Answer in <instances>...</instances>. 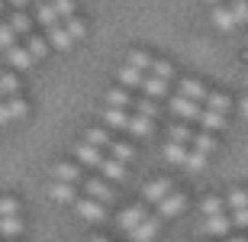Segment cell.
I'll return each instance as SVG.
<instances>
[{"label": "cell", "instance_id": "1", "mask_svg": "<svg viewBox=\"0 0 248 242\" xmlns=\"http://www.w3.org/2000/svg\"><path fill=\"white\" fill-rule=\"evenodd\" d=\"M81 187H84V194H87V197L100 200V204H107V207L116 204V184H110L103 175H93V171H91V175L84 177Z\"/></svg>", "mask_w": 248, "mask_h": 242}, {"label": "cell", "instance_id": "2", "mask_svg": "<svg viewBox=\"0 0 248 242\" xmlns=\"http://www.w3.org/2000/svg\"><path fill=\"white\" fill-rule=\"evenodd\" d=\"M74 161L81 168H87V171H100V165L107 161V152L103 149H97V145H91L87 139H81V142H74Z\"/></svg>", "mask_w": 248, "mask_h": 242}, {"label": "cell", "instance_id": "3", "mask_svg": "<svg viewBox=\"0 0 248 242\" xmlns=\"http://www.w3.org/2000/svg\"><path fill=\"white\" fill-rule=\"evenodd\" d=\"M200 233L206 239H229L235 233L232 226V216L229 213H219V216H200Z\"/></svg>", "mask_w": 248, "mask_h": 242}, {"label": "cell", "instance_id": "4", "mask_svg": "<svg viewBox=\"0 0 248 242\" xmlns=\"http://www.w3.org/2000/svg\"><path fill=\"white\" fill-rule=\"evenodd\" d=\"M148 213H152V207H148V204H126L120 213H116V223H120V229L129 236L132 229H136V226L145 223Z\"/></svg>", "mask_w": 248, "mask_h": 242}, {"label": "cell", "instance_id": "5", "mask_svg": "<svg viewBox=\"0 0 248 242\" xmlns=\"http://www.w3.org/2000/svg\"><path fill=\"white\" fill-rule=\"evenodd\" d=\"M210 91H213V87L203 81V78H197V75L177 78V94H181V97H187V100H193V103H206Z\"/></svg>", "mask_w": 248, "mask_h": 242}, {"label": "cell", "instance_id": "6", "mask_svg": "<svg viewBox=\"0 0 248 242\" xmlns=\"http://www.w3.org/2000/svg\"><path fill=\"white\" fill-rule=\"evenodd\" d=\"M174 191H177V187H174L171 177H152V181H145V187H142V204L158 207L168 194H174Z\"/></svg>", "mask_w": 248, "mask_h": 242}, {"label": "cell", "instance_id": "7", "mask_svg": "<svg viewBox=\"0 0 248 242\" xmlns=\"http://www.w3.org/2000/svg\"><path fill=\"white\" fill-rule=\"evenodd\" d=\"M74 213L81 216L84 223H103L110 210H107V204H100V200H93V197L81 194L78 200H74Z\"/></svg>", "mask_w": 248, "mask_h": 242}, {"label": "cell", "instance_id": "8", "mask_svg": "<svg viewBox=\"0 0 248 242\" xmlns=\"http://www.w3.org/2000/svg\"><path fill=\"white\" fill-rule=\"evenodd\" d=\"M26 116H29V100L23 94L0 100V126H7V123H13V120H26Z\"/></svg>", "mask_w": 248, "mask_h": 242}, {"label": "cell", "instance_id": "9", "mask_svg": "<svg viewBox=\"0 0 248 242\" xmlns=\"http://www.w3.org/2000/svg\"><path fill=\"white\" fill-rule=\"evenodd\" d=\"M155 213L161 216V220H177V216H184V213H187V194H184V191L168 194L165 200L155 207Z\"/></svg>", "mask_w": 248, "mask_h": 242}, {"label": "cell", "instance_id": "10", "mask_svg": "<svg viewBox=\"0 0 248 242\" xmlns=\"http://www.w3.org/2000/svg\"><path fill=\"white\" fill-rule=\"evenodd\" d=\"M52 177H55V181H68V184H84L87 168H81L74 159H62V161H55V168H52Z\"/></svg>", "mask_w": 248, "mask_h": 242}, {"label": "cell", "instance_id": "11", "mask_svg": "<svg viewBox=\"0 0 248 242\" xmlns=\"http://www.w3.org/2000/svg\"><path fill=\"white\" fill-rule=\"evenodd\" d=\"M139 100L136 91H129V87H120V84H113L110 91L103 94V107H116V110H132Z\"/></svg>", "mask_w": 248, "mask_h": 242}, {"label": "cell", "instance_id": "12", "mask_svg": "<svg viewBox=\"0 0 248 242\" xmlns=\"http://www.w3.org/2000/svg\"><path fill=\"white\" fill-rule=\"evenodd\" d=\"M100 120L107 129L113 132H126L129 136V123H132V110H116V107H103L100 110Z\"/></svg>", "mask_w": 248, "mask_h": 242}, {"label": "cell", "instance_id": "13", "mask_svg": "<svg viewBox=\"0 0 248 242\" xmlns=\"http://www.w3.org/2000/svg\"><path fill=\"white\" fill-rule=\"evenodd\" d=\"M171 113L184 123H197L200 113H203V103H193V100H187V97H181V94H174V97H171Z\"/></svg>", "mask_w": 248, "mask_h": 242}, {"label": "cell", "instance_id": "14", "mask_svg": "<svg viewBox=\"0 0 248 242\" xmlns=\"http://www.w3.org/2000/svg\"><path fill=\"white\" fill-rule=\"evenodd\" d=\"M158 233H161V216H158V213H148L145 223L136 226V229L129 233V242H155Z\"/></svg>", "mask_w": 248, "mask_h": 242}, {"label": "cell", "instance_id": "15", "mask_svg": "<svg viewBox=\"0 0 248 242\" xmlns=\"http://www.w3.org/2000/svg\"><path fill=\"white\" fill-rule=\"evenodd\" d=\"M145 71H139V68H132V65H126V62H123L120 65V71H116V84H120V87H129V91H142V87H145Z\"/></svg>", "mask_w": 248, "mask_h": 242}, {"label": "cell", "instance_id": "16", "mask_svg": "<svg viewBox=\"0 0 248 242\" xmlns=\"http://www.w3.org/2000/svg\"><path fill=\"white\" fill-rule=\"evenodd\" d=\"M48 197L55 200V204H64V207H74V200H78V184H68V181H55L52 177V184H48Z\"/></svg>", "mask_w": 248, "mask_h": 242}, {"label": "cell", "instance_id": "17", "mask_svg": "<svg viewBox=\"0 0 248 242\" xmlns=\"http://www.w3.org/2000/svg\"><path fill=\"white\" fill-rule=\"evenodd\" d=\"M3 55H7V62H10V68H13V71H29V68L36 65V58H32V52L26 48V42H23V46L16 42V46L7 48Z\"/></svg>", "mask_w": 248, "mask_h": 242}, {"label": "cell", "instance_id": "18", "mask_svg": "<svg viewBox=\"0 0 248 242\" xmlns=\"http://www.w3.org/2000/svg\"><path fill=\"white\" fill-rule=\"evenodd\" d=\"M97 175H103L110 184H123V181L129 177V165H126V161H120V159H113V155H107V161L100 165Z\"/></svg>", "mask_w": 248, "mask_h": 242}, {"label": "cell", "instance_id": "19", "mask_svg": "<svg viewBox=\"0 0 248 242\" xmlns=\"http://www.w3.org/2000/svg\"><path fill=\"white\" fill-rule=\"evenodd\" d=\"M46 39H48V46L58 48V52H68V48L78 46V42H74V36L68 32V26H64V23H58V26L46 29Z\"/></svg>", "mask_w": 248, "mask_h": 242}, {"label": "cell", "instance_id": "20", "mask_svg": "<svg viewBox=\"0 0 248 242\" xmlns=\"http://www.w3.org/2000/svg\"><path fill=\"white\" fill-rule=\"evenodd\" d=\"M23 233H26V220H23V213L19 216H0V236H3L7 242L23 239Z\"/></svg>", "mask_w": 248, "mask_h": 242}, {"label": "cell", "instance_id": "21", "mask_svg": "<svg viewBox=\"0 0 248 242\" xmlns=\"http://www.w3.org/2000/svg\"><path fill=\"white\" fill-rule=\"evenodd\" d=\"M210 19H213V26L222 29V32H232V29L239 26V23H235V16H232V7H229V3H219V7H213Z\"/></svg>", "mask_w": 248, "mask_h": 242}, {"label": "cell", "instance_id": "22", "mask_svg": "<svg viewBox=\"0 0 248 242\" xmlns=\"http://www.w3.org/2000/svg\"><path fill=\"white\" fill-rule=\"evenodd\" d=\"M216 145H219L216 132H206V129H197V136H193V142H190V149L200 152V155H206V159L216 152Z\"/></svg>", "mask_w": 248, "mask_h": 242}, {"label": "cell", "instance_id": "23", "mask_svg": "<svg viewBox=\"0 0 248 242\" xmlns=\"http://www.w3.org/2000/svg\"><path fill=\"white\" fill-rule=\"evenodd\" d=\"M126 65H132V68H139V71L152 75V68H155V55H152V52H145V48H129Z\"/></svg>", "mask_w": 248, "mask_h": 242}, {"label": "cell", "instance_id": "24", "mask_svg": "<svg viewBox=\"0 0 248 242\" xmlns=\"http://www.w3.org/2000/svg\"><path fill=\"white\" fill-rule=\"evenodd\" d=\"M84 139L91 142V145H97V149L110 152V142L116 139V136H113V129H107V126H91V129L84 132Z\"/></svg>", "mask_w": 248, "mask_h": 242}, {"label": "cell", "instance_id": "25", "mask_svg": "<svg viewBox=\"0 0 248 242\" xmlns=\"http://www.w3.org/2000/svg\"><path fill=\"white\" fill-rule=\"evenodd\" d=\"M0 94H3V100L23 94V78H19V71H0Z\"/></svg>", "mask_w": 248, "mask_h": 242}, {"label": "cell", "instance_id": "26", "mask_svg": "<svg viewBox=\"0 0 248 242\" xmlns=\"http://www.w3.org/2000/svg\"><path fill=\"white\" fill-rule=\"evenodd\" d=\"M39 23L42 29H52V26H58L62 19H58V13H55V7H52V0H42V3H36V16H32Z\"/></svg>", "mask_w": 248, "mask_h": 242}, {"label": "cell", "instance_id": "27", "mask_svg": "<svg viewBox=\"0 0 248 242\" xmlns=\"http://www.w3.org/2000/svg\"><path fill=\"white\" fill-rule=\"evenodd\" d=\"M219 213H229L226 197H222V194H206L200 200V216H219Z\"/></svg>", "mask_w": 248, "mask_h": 242}, {"label": "cell", "instance_id": "28", "mask_svg": "<svg viewBox=\"0 0 248 242\" xmlns=\"http://www.w3.org/2000/svg\"><path fill=\"white\" fill-rule=\"evenodd\" d=\"M10 26H13V32H16V36H32V23H36V19L29 16L26 10H13V13H10V19H7Z\"/></svg>", "mask_w": 248, "mask_h": 242}, {"label": "cell", "instance_id": "29", "mask_svg": "<svg viewBox=\"0 0 248 242\" xmlns=\"http://www.w3.org/2000/svg\"><path fill=\"white\" fill-rule=\"evenodd\" d=\"M193 136H197V129H193L190 123H184V120H174V123H171V129H168V139L181 142V145H190Z\"/></svg>", "mask_w": 248, "mask_h": 242}, {"label": "cell", "instance_id": "30", "mask_svg": "<svg viewBox=\"0 0 248 242\" xmlns=\"http://www.w3.org/2000/svg\"><path fill=\"white\" fill-rule=\"evenodd\" d=\"M165 159L171 161V165H181V168H187V159H190V145H181V142H171V139H165Z\"/></svg>", "mask_w": 248, "mask_h": 242}, {"label": "cell", "instance_id": "31", "mask_svg": "<svg viewBox=\"0 0 248 242\" xmlns=\"http://www.w3.org/2000/svg\"><path fill=\"white\" fill-rule=\"evenodd\" d=\"M155 123H158V120L139 116V113L132 110V123H129V136H136V139H148V136L155 132Z\"/></svg>", "mask_w": 248, "mask_h": 242}, {"label": "cell", "instance_id": "32", "mask_svg": "<svg viewBox=\"0 0 248 242\" xmlns=\"http://www.w3.org/2000/svg\"><path fill=\"white\" fill-rule=\"evenodd\" d=\"M226 120H229L226 113H216V110H206V107H203L197 123H200V129H206V132H219V129H226Z\"/></svg>", "mask_w": 248, "mask_h": 242}, {"label": "cell", "instance_id": "33", "mask_svg": "<svg viewBox=\"0 0 248 242\" xmlns=\"http://www.w3.org/2000/svg\"><path fill=\"white\" fill-rule=\"evenodd\" d=\"M107 155H113V159H120V161H132L136 159V145H132V142L129 139H123V136H116V139L110 142V152H107Z\"/></svg>", "mask_w": 248, "mask_h": 242}, {"label": "cell", "instance_id": "34", "mask_svg": "<svg viewBox=\"0 0 248 242\" xmlns=\"http://www.w3.org/2000/svg\"><path fill=\"white\" fill-rule=\"evenodd\" d=\"M168 87H171L168 81L148 75V78H145V87H142L139 94H142V97H152V100H165V97H168Z\"/></svg>", "mask_w": 248, "mask_h": 242}, {"label": "cell", "instance_id": "35", "mask_svg": "<svg viewBox=\"0 0 248 242\" xmlns=\"http://www.w3.org/2000/svg\"><path fill=\"white\" fill-rule=\"evenodd\" d=\"M206 110H216V113H226L229 116V110H232V97L226 91H210V97H206V103H203Z\"/></svg>", "mask_w": 248, "mask_h": 242}, {"label": "cell", "instance_id": "36", "mask_svg": "<svg viewBox=\"0 0 248 242\" xmlns=\"http://www.w3.org/2000/svg\"><path fill=\"white\" fill-rule=\"evenodd\" d=\"M226 207H229V213H235V210H248V187H229Z\"/></svg>", "mask_w": 248, "mask_h": 242}, {"label": "cell", "instance_id": "37", "mask_svg": "<svg viewBox=\"0 0 248 242\" xmlns=\"http://www.w3.org/2000/svg\"><path fill=\"white\" fill-rule=\"evenodd\" d=\"M132 110L139 113V116H148V120H158L161 116V107H158V100H152V97H142L139 94V100H136V107Z\"/></svg>", "mask_w": 248, "mask_h": 242}, {"label": "cell", "instance_id": "38", "mask_svg": "<svg viewBox=\"0 0 248 242\" xmlns=\"http://www.w3.org/2000/svg\"><path fill=\"white\" fill-rule=\"evenodd\" d=\"M26 48L32 52V58L39 62V58L48 55V48H52V46H48V39H42V36H36V32H32V36H26Z\"/></svg>", "mask_w": 248, "mask_h": 242}, {"label": "cell", "instance_id": "39", "mask_svg": "<svg viewBox=\"0 0 248 242\" xmlns=\"http://www.w3.org/2000/svg\"><path fill=\"white\" fill-rule=\"evenodd\" d=\"M152 78H161V81H174V65L165 62V58H155V68H152Z\"/></svg>", "mask_w": 248, "mask_h": 242}, {"label": "cell", "instance_id": "40", "mask_svg": "<svg viewBox=\"0 0 248 242\" xmlns=\"http://www.w3.org/2000/svg\"><path fill=\"white\" fill-rule=\"evenodd\" d=\"M23 213V204H19V197H0V216H19Z\"/></svg>", "mask_w": 248, "mask_h": 242}, {"label": "cell", "instance_id": "41", "mask_svg": "<svg viewBox=\"0 0 248 242\" xmlns=\"http://www.w3.org/2000/svg\"><path fill=\"white\" fill-rule=\"evenodd\" d=\"M64 26H68V32L74 36V42H81L84 36H87V23H84L81 16H71V19H62Z\"/></svg>", "mask_w": 248, "mask_h": 242}, {"label": "cell", "instance_id": "42", "mask_svg": "<svg viewBox=\"0 0 248 242\" xmlns=\"http://www.w3.org/2000/svg\"><path fill=\"white\" fill-rule=\"evenodd\" d=\"M52 7H55L58 19H71V16H78V3H74V0H52Z\"/></svg>", "mask_w": 248, "mask_h": 242}, {"label": "cell", "instance_id": "43", "mask_svg": "<svg viewBox=\"0 0 248 242\" xmlns=\"http://www.w3.org/2000/svg\"><path fill=\"white\" fill-rule=\"evenodd\" d=\"M229 7H232L235 23H239V26H248V0H229Z\"/></svg>", "mask_w": 248, "mask_h": 242}, {"label": "cell", "instance_id": "44", "mask_svg": "<svg viewBox=\"0 0 248 242\" xmlns=\"http://www.w3.org/2000/svg\"><path fill=\"white\" fill-rule=\"evenodd\" d=\"M16 39H19V36L13 32V26H10V23H0V48H3V52L16 46Z\"/></svg>", "mask_w": 248, "mask_h": 242}, {"label": "cell", "instance_id": "45", "mask_svg": "<svg viewBox=\"0 0 248 242\" xmlns=\"http://www.w3.org/2000/svg\"><path fill=\"white\" fill-rule=\"evenodd\" d=\"M232 216V226H235V233H248V210H235Z\"/></svg>", "mask_w": 248, "mask_h": 242}, {"label": "cell", "instance_id": "46", "mask_svg": "<svg viewBox=\"0 0 248 242\" xmlns=\"http://www.w3.org/2000/svg\"><path fill=\"white\" fill-rule=\"evenodd\" d=\"M239 110H242V116H245V120H248V91L242 94V100H239Z\"/></svg>", "mask_w": 248, "mask_h": 242}, {"label": "cell", "instance_id": "47", "mask_svg": "<svg viewBox=\"0 0 248 242\" xmlns=\"http://www.w3.org/2000/svg\"><path fill=\"white\" fill-rule=\"evenodd\" d=\"M222 242H248V236L245 233H232L229 239H222Z\"/></svg>", "mask_w": 248, "mask_h": 242}, {"label": "cell", "instance_id": "48", "mask_svg": "<svg viewBox=\"0 0 248 242\" xmlns=\"http://www.w3.org/2000/svg\"><path fill=\"white\" fill-rule=\"evenodd\" d=\"M10 3H13V10H23L26 3H32V0H10Z\"/></svg>", "mask_w": 248, "mask_h": 242}, {"label": "cell", "instance_id": "49", "mask_svg": "<svg viewBox=\"0 0 248 242\" xmlns=\"http://www.w3.org/2000/svg\"><path fill=\"white\" fill-rule=\"evenodd\" d=\"M87 242H110L107 236H93V239H87Z\"/></svg>", "mask_w": 248, "mask_h": 242}, {"label": "cell", "instance_id": "50", "mask_svg": "<svg viewBox=\"0 0 248 242\" xmlns=\"http://www.w3.org/2000/svg\"><path fill=\"white\" fill-rule=\"evenodd\" d=\"M206 3H210V7H219V3H222V0H206Z\"/></svg>", "mask_w": 248, "mask_h": 242}, {"label": "cell", "instance_id": "51", "mask_svg": "<svg viewBox=\"0 0 248 242\" xmlns=\"http://www.w3.org/2000/svg\"><path fill=\"white\" fill-rule=\"evenodd\" d=\"M245 91H248V71H245Z\"/></svg>", "mask_w": 248, "mask_h": 242}, {"label": "cell", "instance_id": "52", "mask_svg": "<svg viewBox=\"0 0 248 242\" xmlns=\"http://www.w3.org/2000/svg\"><path fill=\"white\" fill-rule=\"evenodd\" d=\"M0 10H3V0H0Z\"/></svg>", "mask_w": 248, "mask_h": 242}, {"label": "cell", "instance_id": "53", "mask_svg": "<svg viewBox=\"0 0 248 242\" xmlns=\"http://www.w3.org/2000/svg\"><path fill=\"white\" fill-rule=\"evenodd\" d=\"M32 3H42V0H32Z\"/></svg>", "mask_w": 248, "mask_h": 242}, {"label": "cell", "instance_id": "54", "mask_svg": "<svg viewBox=\"0 0 248 242\" xmlns=\"http://www.w3.org/2000/svg\"><path fill=\"white\" fill-rule=\"evenodd\" d=\"M0 100H3V94H0Z\"/></svg>", "mask_w": 248, "mask_h": 242}, {"label": "cell", "instance_id": "55", "mask_svg": "<svg viewBox=\"0 0 248 242\" xmlns=\"http://www.w3.org/2000/svg\"><path fill=\"white\" fill-rule=\"evenodd\" d=\"M13 242H19V239H13Z\"/></svg>", "mask_w": 248, "mask_h": 242}, {"label": "cell", "instance_id": "56", "mask_svg": "<svg viewBox=\"0 0 248 242\" xmlns=\"http://www.w3.org/2000/svg\"><path fill=\"white\" fill-rule=\"evenodd\" d=\"M213 242H216V239H213Z\"/></svg>", "mask_w": 248, "mask_h": 242}]
</instances>
